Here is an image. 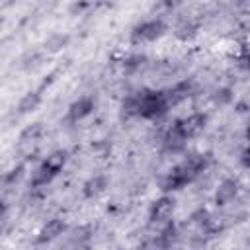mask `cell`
<instances>
[{"label":"cell","instance_id":"cell-1","mask_svg":"<svg viewBox=\"0 0 250 250\" xmlns=\"http://www.w3.org/2000/svg\"><path fill=\"white\" fill-rule=\"evenodd\" d=\"M172 213H174V199L164 195V197L156 199L150 205V209H148V221H150V225H156L160 229L162 225L170 223Z\"/></svg>","mask_w":250,"mask_h":250},{"label":"cell","instance_id":"cell-2","mask_svg":"<svg viewBox=\"0 0 250 250\" xmlns=\"http://www.w3.org/2000/svg\"><path fill=\"white\" fill-rule=\"evenodd\" d=\"M164 31V23L160 20H146L141 25H137L131 33V39L135 43H143V41H154L162 35Z\"/></svg>","mask_w":250,"mask_h":250},{"label":"cell","instance_id":"cell-3","mask_svg":"<svg viewBox=\"0 0 250 250\" xmlns=\"http://www.w3.org/2000/svg\"><path fill=\"white\" fill-rule=\"evenodd\" d=\"M43 133H45V129H43L41 123H33V125H29V127L20 135L18 148H20L21 152H25V154H31V152L37 148V145L41 143Z\"/></svg>","mask_w":250,"mask_h":250},{"label":"cell","instance_id":"cell-4","mask_svg":"<svg viewBox=\"0 0 250 250\" xmlns=\"http://www.w3.org/2000/svg\"><path fill=\"white\" fill-rule=\"evenodd\" d=\"M176 125H178V129L182 131V135H184L186 139H193V137H197V135L203 131V127H205V115H201V113H191V115H188L186 119H180Z\"/></svg>","mask_w":250,"mask_h":250},{"label":"cell","instance_id":"cell-5","mask_svg":"<svg viewBox=\"0 0 250 250\" xmlns=\"http://www.w3.org/2000/svg\"><path fill=\"white\" fill-rule=\"evenodd\" d=\"M92 109H94V100H92L90 96H84V98H80L78 102H74V104L68 107L66 119H68L70 123H78V121H82L84 117H88V115L92 113Z\"/></svg>","mask_w":250,"mask_h":250},{"label":"cell","instance_id":"cell-6","mask_svg":"<svg viewBox=\"0 0 250 250\" xmlns=\"http://www.w3.org/2000/svg\"><path fill=\"white\" fill-rule=\"evenodd\" d=\"M238 193V184L234 180H225L219 189H217V195H215V201L217 205H227V203H232L234 197Z\"/></svg>","mask_w":250,"mask_h":250},{"label":"cell","instance_id":"cell-7","mask_svg":"<svg viewBox=\"0 0 250 250\" xmlns=\"http://www.w3.org/2000/svg\"><path fill=\"white\" fill-rule=\"evenodd\" d=\"M64 230H66V225H64L61 219H51V221L43 227V230H41V234H39V242H53L55 238L62 236Z\"/></svg>","mask_w":250,"mask_h":250},{"label":"cell","instance_id":"cell-8","mask_svg":"<svg viewBox=\"0 0 250 250\" xmlns=\"http://www.w3.org/2000/svg\"><path fill=\"white\" fill-rule=\"evenodd\" d=\"M141 100H143V92H137V94H129L125 100H123V115L125 117H139V111H141Z\"/></svg>","mask_w":250,"mask_h":250},{"label":"cell","instance_id":"cell-9","mask_svg":"<svg viewBox=\"0 0 250 250\" xmlns=\"http://www.w3.org/2000/svg\"><path fill=\"white\" fill-rule=\"evenodd\" d=\"M105 186H107L105 176H94L92 180L86 182V186H84V195H86V197H94V195L102 193V191L105 189Z\"/></svg>","mask_w":250,"mask_h":250},{"label":"cell","instance_id":"cell-10","mask_svg":"<svg viewBox=\"0 0 250 250\" xmlns=\"http://www.w3.org/2000/svg\"><path fill=\"white\" fill-rule=\"evenodd\" d=\"M39 100H41L39 92H29V94L20 102V111H21V113H25V111L33 109V107L39 104Z\"/></svg>","mask_w":250,"mask_h":250},{"label":"cell","instance_id":"cell-11","mask_svg":"<svg viewBox=\"0 0 250 250\" xmlns=\"http://www.w3.org/2000/svg\"><path fill=\"white\" fill-rule=\"evenodd\" d=\"M64 43H66V37H62V35H53V37L45 43V49H49V51H57V49H61Z\"/></svg>","mask_w":250,"mask_h":250},{"label":"cell","instance_id":"cell-12","mask_svg":"<svg viewBox=\"0 0 250 250\" xmlns=\"http://www.w3.org/2000/svg\"><path fill=\"white\" fill-rule=\"evenodd\" d=\"M195 29H197V27H195L191 21H189V23L186 21V23H182V25L178 27V37H182V39H188V37H191V35L195 33Z\"/></svg>","mask_w":250,"mask_h":250},{"label":"cell","instance_id":"cell-13","mask_svg":"<svg viewBox=\"0 0 250 250\" xmlns=\"http://www.w3.org/2000/svg\"><path fill=\"white\" fill-rule=\"evenodd\" d=\"M4 213H6V205H4L2 201H0V219L4 217Z\"/></svg>","mask_w":250,"mask_h":250},{"label":"cell","instance_id":"cell-14","mask_svg":"<svg viewBox=\"0 0 250 250\" xmlns=\"http://www.w3.org/2000/svg\"><path fill=\"white\" fill-rule=\"evenodd\" d=\"M0 25H2V18H0Z\"/></svg>","mask_w":250,"mask_h":250}]
</instances>
